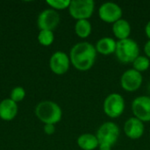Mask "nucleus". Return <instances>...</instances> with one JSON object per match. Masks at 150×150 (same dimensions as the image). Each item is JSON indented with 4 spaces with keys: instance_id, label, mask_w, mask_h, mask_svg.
I'll return each instance as SVG.
<instances>
[{
    "instance_id": "f257e3e1",
    "label": "nucleus",
    "mask_w": 150,
    "mask_h": 150,
    "mask_svg": "<svg viewBox=\"0 0 150 150\" xmlns=\"http://www.w3.org/2000/svg\"><path fill=\"white\" fill-rule=\"evenodd\" d=\"M96 56V47L89 42H80L76 44L69 53L70 62L80 71L89 70L94 65Z\"/></svg>"
},
{
    "instance_id": "f03ea898",
    "label": "nucleus",
    "mask_w": 150,
    "mask_h": 150,
    "mask_svg": "<svg viewBox=\"0 0 150 150\" xmlns=\"http://www.w3.org/2000/svg\"><path fill=\"white\" fill-rule=\"evenodd\" d=\"M36 117L46 124L55 125L61 121L62 117V111L60 105L53 101H41L35 107Z\"/></svg>"
},
{
    "instance_id": "7ed1b4c3",
    "label": "nucleus",
    "mask_w": 150,
    "mask_h": 150,
    "mask_svg": "<svg viewBox=\"0 0 150 150\" xmlns=\"http://www.w3.org/2000/svg\"><path fill=\"white\" fill-rule=\"evenodd\" d=\"M96 136L98 140L99 150H112L120 136V128L113 122H105L99 127Z\"/></svg>"
},
{
    "instance_id": "20e7f679",
    "label": "nucleus",
    "mask_w": 150,
    "mask_h": 150,
    "mask_svg": "<svg viewBox=\"0 0 150 150\" xmlns=\"http://www.w3.org/2000/svg\"><path fill=\"white\" fill-rule=\"evenodd\" d=\"M115 54L119 61L123 63L134 62L140 54V47L133 39L120 40L117 41Z\"/></svg>"
},
{
    "instance_id": "39448f33",
    "label": "nucleus",
    "mask_w": 150,
    "mask_h": 150,
    "mask_svg": "<svg viewBox=\"0 0 150 150\" xmlns=\"http://www.w3.org/2000/svg\"><path fill=\"white\" fill-rule=\"evenodd\" d=\"M95 3L93 0H73L70 1L69 11L74 18L88 19L94 11Z\"/></svg>"
},
{
    "instance_id": "423d86ee",
    "label": "nucleus",
    "mask_w": 150,
    "mask_h": 150,
    "mask_svg": "<svg viewBox=\"0 0 150 150\" xmlns=\"http://www.w3.org/2000/svg\"><path fill=\"white\" fill-rule=\"evenodd\" d=\"M125 110L123 97L118 93H112L106 97L104 102V112L110 118L120 117Z\"/></svg>"
},
{
    "instance_id": "0eeeda50",
    "label": "nucleus",
    "mask_w": 150,
    "mask_h": 150,
    "mask_svg": "<svg viewBox=\"0 0 150 150\" xmlns=\"http://www.w3.org/2000/svg\"><path fill=\"white\" fill-rule=\"evenodd\" d=\"M60 20V15L55 10L46 9L39 14L37 18V25L40 30L54 31L58 26Z\"/></svg>"
},
{
    "instance_id": "6e6552de",
    "label": "nucleus",
    "mask_w": 150,
    "mask_h": 150,
    "mask_svg": "<svg viewBox=\"0 0 150 150\" xmlns=\"http://www.w3.org/2000/svg\"><path fill=\"white\" fill-rule=\"evenodd\" d=\"M133 112L138 120L142 122L150 121V97L141 96L132 103Z\"/></svg>"
},
{
    "instance_id": "1a4fd4ad",
    "label": "nucleus",
    "mask_w": 150,
    "mask_h": 150,
    "mask_svg": "<svg viewBox=\"0 0 150 150\" xmlns=\"http://www.w3.org/2000/svg\"><path fill=\"white\" fill-rule=\"evenodd\" d=\"M99 18L106 23H115L122 17V9L112 2L103 4L98 9Z\"/></svg>"
},
{
    "instance_id": "9d476101",
    "label": "nucleus",
    "mask_w": 150,
    "mask_h": 150,
    "mask_svg": "<svg viewBox=\"0 0 150 150\" xmlns=\"http://www.w3.org/2000/svg\"><path fill=\"white\" fill-rule=\"evenodd\" d=\"M70 64L69 56L62 51H57L54 53L49 60V67L53 73L56 75H63L65 74L69 69Z\"/></svg>"
},
{
    "instance_id": "9b49d317",
    "label": "nucleus",
    "mask_w": 150,
    "mask_h": 150,
    "mask_svg": "<svg viewBox=\"0 0 150 150\" xmlns=\"http://www.w3.org/2000/svg\"><path fill=\"white\" fill-rule=\"evenodd\" d=\"M142 73L134 69H128L123 73L120 79L121 87L127 91H134L138 90L142 83Z\"/></svg>"
},
{
    "instance_id": "f8f14e48",
    "label": "nucleus",
    "mask_w": 150,
    "mask_h": 150,
    "mask_svg": "<svg viewBox=\"0 0 150 150\" xmlns=\"http://www.w3.org/2000/svg\"><path fill=\"white\" fill-rule=\"evenodd\" d=\"M124 132L126 135L130 139H139L144 134L143 122L135 117L127 120L124 126Z\"/></svg>"
},
{
    "instance_id": "ddd939ff",
    "label": "nucleus",
    "mask_w": 150,
    "mask_h": 150,
    "mask_svg": "<svg viewBox=\"0 0 150 150\" xmlns=\"http://www.w3.org/2000/svg\"><path fill=\"white\" fill-rule=\"evenodd\" d=\"M18 107L17 103L12 101L10 98H5L0 102V119L4 121L12 120L18 114Z\"/></svg>"
},
{
    "instance_id": "4468645a",
    "label": "nucleus",
    "mask_w": 150,
    "mask_h": 150,
    "mask_svg": "<svg viewBox=\"0 0 150 150\" xmlns=\"http://www.w3.org/2000/svg\"><path fill=\"white\" fill-rule=\"evenodd\" d=\"M112 32L115 37L118 38L120 40L128 39L131 33V25L127 20L120 18V20L113 23Z\"/></svg>"
},
{
    "instance_id": "2eb2a0df",
    "label": "nucleus",
    "mask_w": 150,
    "mask_h": 150,
    "mask_svg": "<svg viewBox=\"0 0 150 150\" xmlns=\"http://www.w3.org/2000/svg\"><path fill=\"white\" fill-rule=\"evenodd\" d=\"M116 45H117V41H115L112 38L105 37L98 40L96 44V50L97 52L105 55L111 54L115 53Z\"/></svg>"
},
{
    "instance_id": "dca6fc26",
    "label": "nucleus",
    "mask_w": 150,
    "mask_h": 150,
    "mask_svg": "<svg viewBox=\"0 0 150 150\" xmlns=\"http://www.w3.org/2000/svg\"><path fill=\"white\" fill-rule=\"evenodd\" d=\"M77 145L83 150H94L98 148L99 143L96 135L92 134H83L77 138Z\"/></svg>"
},
{
    "instance_id": "f3484780",
    "label": "nucleus",
    "mask_w": 150,
    "mask_h": 150,
    "mask_svg": "<svg viewBox=\"0 0 150 150\" xmlns=\"http://www.w3.org/2000/svg\"><path fill=\"white\" fill-rule=\"evenodd\" d=\"M75 31L78 37L85 39L89 37L91 33V24L88 21V19L77 20L75 25Z\"/></svg>"
},
{
    "instance_id": "a211bd4d",
    "label": "nucleus",
    "mask_w": 150,
    "mask_h": 150,
    "mask_svg": "<svg viewBox=\"0 0 150 150\" xmlns=\"http://www.w3.org/2000/svg\"><path fill=\"white\" fill-rule=\"evenodd\" d=\"M54 40V35L53 31L49 30H40L38 33V41L44 47H48L53 44Z\"/></svg>"
},
{
    "instance_id": "6ab92c4d",
    "label": "nucleus",
    "mask_w": 150,
    "mask_h": 150,
    "mask_svg": "<svg viewBox=\"0 0 150 150\" xmlns=\"http://www.w3.org/2000/svg\"><path fill=\"white\" fill-rule=\"evenodd\" d=\"M133 66H134V69H135L136 71L142 73L146 71L150 66V61L149 59L147 56H142L139 55L133 62Z\"/></svg>"
},
{
    "instance_id": "aec40b11",
    "label": "nucleus",
    "mask_w": 150,
    "mask_h": 150,
    "mask_svg": "<svg viewBox=\"0 0 150 150\" xmlns=\"http://www.w3.org/2000/svg\"><path fill=\"white\" fill-rule=\"evenodd\" d=\"M25 91L23 87L20 86H17L13 88L10 94V98L17 104L18 102H21L25 98Z\"/></svg>"
},
{
    "instance_id": "412c9836",
    "label": "nucleus",
    "mask_w": 150,
    "mask_h": 150,
    "mask_svg": "<svg viewBox=\"0 0 150 150\" xmlns=\"http://www.w3.org/2000/svg\"><path fill=\"white\" fill-rule=\"evenodd\" d=\"M46 3L53 8V10H64L69 7V0H47Z\"/></svg>"
},
{
    "instance_id": "4be33fe9",
    "label": "nucleus",
    "mask_w": 150,
    "mask_h": 150,
    "mask_svg": "<svg viewBox=\"0 0 150 150\" xmlns=\"http://www.w3.org/2000/svg\"><path fill=\"white\" fill-rule=\"evenodd\" d=\"M44 132L47 135H52L55 132V127L52 124H46L44 126Z\"/></svg>"
},
{
    "instance_id": "5701e85b",
    "label": "nucleus",
    "mask_w": 150,
    "mask_h": 150,
    "mask_svg": "<svg viewBox=\"0 0 150 150\" xmlns=\"http://www.w3.org/2000/svg\"><path fill=\"white\" fill-rule=\"evenodd\" d=\"M144 52L148 58H150V40L147 41V43L144 46Z\"/></svg>"
},
{
    "instance_id": "b1692460",
    "label": "nucleus",
    "mask_w": 150,
    "mask_h": 150,
    "mask_svg": "<svg viewBox=\"0 0 150 150\" xmlns=\"http://www.w3.org/2000/svg\"><path fill=\"white\" fill-rule=\"evenodd\" d=\"M145 33H146L148 38L150 40V21L148 22V24H147V25L145 27Z\"/></svg>"
},
{
    "instance_id": "393cba45",
    "label": "nucleus",
    "mask_w": 150,
    "mask_h": 150,
    "mask_svg": "<svg viewBox=\"0 0 150 150\" xmlns=\"http://www.w3.org/2000/svg\"><path fill=\"white\" fill-rule=\"evenodd\" d=\"M149 93H150V83H149Z\"/></svg>"
}]
</instances>
